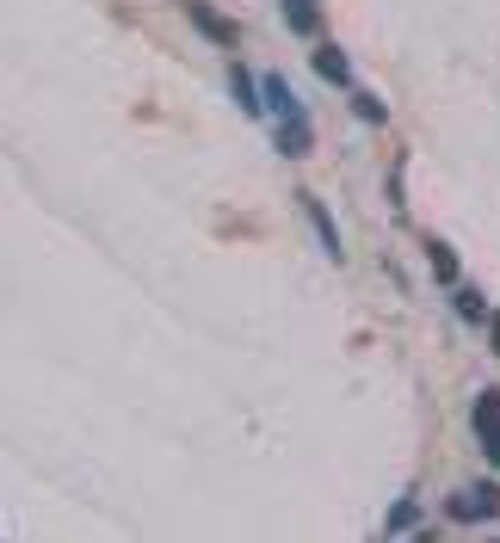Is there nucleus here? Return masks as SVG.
Listing matches in <instances>:
<instances>
[{"mask_svg": "<svg viewBox=\"0 0 500 543\" xmlns=\"http://www.w3.org/2000/svg\"><path fill=\"white\" fill-rule=\"evenodd\" d=\"M470 432H476V445L488 463H500V389H482L476 395V408H470Z\"/></svg>", "mask_w": 500, "mask_h": 543, "instance_id": "obj_1", "label": "nucleus"}, {"mask_svg": "<svg viewBox=\"0 0 500 543\" xmlns=\"http://www.w3.org/2000/svg\"><path fill=\"white\" fill-rule=\"evenodd\" d=\"M500 513V488L494 482H470L451 494V519H494Z\"/></svg>", "mask_w": 500, "mask_h": 543, "instance_id": "obj_2", "label": "nucleus"}, {"mask_svg": "<svg viewBox=\"0 0 500 543\" xmlns=\"http://www.w3.org/2000/svg\"><path fill=\"white\" fill-rule=\"evenodd\" d=\"M303 216H309V229L321 235V253H334V260H340V229H334L328 204H321V198H303Z\"/></svg>", "mask_w": 500, "mask_h": 543, "instance_id": "obj_3", "label": "nucleus"}, {"mask_svg": "<svg viewBox=\"0 0 500 543\" xmlns=\"http://www.w3.org/2000/svg\"><path fill=\"white\" fill-rule=\"evenodd\" d=\"M315 75H321V81H334V87H346V81H352L346 50H340V44H315Z\"/></svg>", "mask_w": 500, "mask_h": 543, "instance_id": "obj_4", "label": "nucleus"}, {"mask_svg": "<svg viewBox=\"0 0 500 543\" xmlns=\"http://www.w3.org/2000/svg\"><path fill=\"white\" fill-rule=\"evenodd\" d=\"M260 93H266V112H272V118H303V105L291 99V87H284L278 75H266V81H260Z\"/></svg>", "mask_w": 500, "mask_h": 543, "instance_id": "obj_5", "label": "nucleus"}, {"mask_svg": "<svg viewBox=\"0 0 500 543\" xmlns=\"http://www.w3.org/2000/svg\"><path fill=\"white\" fill-rule=\"evenodd\" d=\"M278 155H309V118H278Z\"/></svg>", "mask_w": 500, "mask_h": 543, "instance_id": "obj_6", "label": "nucleus"}, {"mask_svg": "<svg viewBox=\"0 0 500 543\" xmlns=\"http://www.w3.org/2000/svg\"><path fill=\"white\" fill-rule=\"evenodd\" d=\"M229 87H235V105L247 118H260L266 105H260V87H254V75H247V68H229Z\"/></svg>", "mask_w": 500, "mask_h": 543, "instance_id": "obj_7", "label": "nucleus"}, {"mask_svg": "<svg viewBox=\"0 0 500 543\" xmlns=\"http://www.w3.org/2000/svg\"><path fill=\"white\" fill-rule=\"evenodd\" d=\"M192 19H198V31H204V38H217V44H235V25H229L223 13H210V7H204V0H198V7H192Z\"/></svg>", "mask_w": 500, "mask_h": 543, "instance_id": "obj_8", "label": "nucleus"}, {"mask_svg": "<svg viewBox=\"0 0 500 543\" xmlns=\"http://www.w3.org/2000/svg\"><path fill=\"white\" fill-rule=\"evenodd\" d=\"M284 19H291L303 38H315L321 31V13H315V0H284Z\"/></svg>", "mask_w": 500, "mask_h": 543, "instance_id": "obj_9", "label": "nucleus"}, {"mask_svg": "<svg viewBox=\"0 0 500 543\" xmlns=\"http://www.w3.org/2000/svg\"><path fill=\"white\" fill-rule=\"evenodd\" d=\"M352 112H359L365 124H383V118H389V105H383L377 93H352Z\"/></svg>", "mask_w": 500, "mask_h": 543, "instance_id": "obj_10", "label": "nucleus"}, {"mask_svg": "<svg viewBox=\"0 0 500 543\" xmlns=\"http://www.w3.org/2000/svg\"><path fill=\"white\" fill-rule=\"evenodd\" d=\"M457 315H463V321H488V303L470 291V284H457Z\"/></svg>", "mask_w": 500, "mask_h": 543, "instance_id": "obj_11", "label": "nucleus"}, {"mask_svg": "<svg viewBox=\"0 0 500 543\" xmlns=\"http://www.w3.org/2000/svg\"><path fill=\"white\" fill-rule=\"evenodd\" d=\"M426 253H433V266H439V278L451 284V278H457V260H451V247H445V241H426Z\"/></svg>", "mask_w": 500, "mask_h": 543, "instance_id": "obj_12", "label": "nucleus"}, {"mask_svg": "<svg viewBox=\"0 0 500 543\" xmlns=\"http://www.w3.org/2000/svg\"><path fill=\"white\" fill-rule=\"evenodd\" d=\"M414 519H420V513H414V500H402V506H396V513H389V531H408Z\"/></svg>", "mask_w": 500, "mask_h": 543, "instance_id": "obj_13", "label": "nucleus"}, {"mask_svg": "<svg viewBox=\"0 0 500 543\" xmlns=\"http://www.w3.org/2000/svg\"><path fill=\"white\" fill-rule=\"evenodd\" d=\"M488 334H494V352H500V315H488Z\"/></svg>", "mask_w": 500, "mask_h": 543, "instance_id": "obj_14", "label": "nucleus"}]
</instances>
